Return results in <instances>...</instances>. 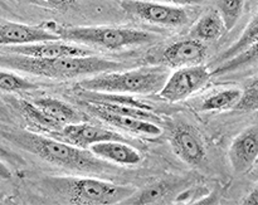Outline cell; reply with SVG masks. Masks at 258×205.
I'll return each instance as SVG.
<instances>
[{
  "label": "cell",
  "mask_w": 258,
  "mask_h": 205,
  "mask_svg": "<svg viewBox=\"0 0 258 205\" xmlns=\"http://www.w3.org/2000/svg\"><path fill=\"white\" fill-rule=\"evenodd\" d=\"M0 139L9 141L17 148L47 163L77 173L102 175L115 170L112 164L97 158L87 149L77 148L66 141L45 138L29 131L0 126Z\"/></svg>",
  "instance_id": "6da1fadb"
},
{
  "label": "cell",
  "mask_w": 258,
  "mask_h": 205,
  "mask_svg": "<svg viewBox=\"0 0 258 205\" xmlns=\"http://www.w3.org/2000/svg\"><path fill=\"white\" fill-rule=\"evenodd\" d=\"M0 67L52 80H71L112 71H122L126 65L116 60L95 57L93 54L86 57L34 58L4 52L0 53Z\"/></svg>",
  "instance_id": "7a4b0ae2"
},
{
  "label": "cell",
  "mask_w": 258,
  "mask_h": 205,
  "mask_svg": "<svg viewBox=\"0 0 258 205\" xmlns=\"http://www.w3.org/2000/svg\"><path fill=\"white\" fill-rule=\"evenodd\" d=\"M169 77L165 67H143L131 71H112L85 78L76 88L92 92L151 95L163 88Z\"/></svg>",
  "instance_id": "3957f363"
},
{
  "label": "cell",
  "mask_w": 258,
  "mask_h": 205,
  "mask_svg": "<svg viewBox=\"0 0 258 205\" xmlns=\"http://www.w3.org/2000/svg\"><path fill=\"white\" fill-rule=\"evenodd\" d=\"M43 181L48 190L72 204H121V201L125 200L135 191L133 186L117 185L110 181L92 178L53 176Z\"/></svg>",
  "instance_id": "277c9868"
},
{
  "label": "cell",
  "mask_w": 258,
  "mask_h": 205,
  "mask_svg": "<svg viewBox=\"0 0 258 205\" xmlns=\"http://www.w3.org/2000/svg\"><path fill=\"white\" fill-rule=\"evenodd\" d=\"M50 32L55 33L62 40L71 43L96 45L105 49L117 50L126 47L149 44L155 42L156 35L145 30L115 27H58L48 24Z\"/></svg>",
  "instance_id": "5b68a950"
},
{
  "label": "cell",
  "mask_w": 258,
  "mask_h": 205,
  "mask_svg": "<svg viewBox=\"0 0 258 205\" xmlns=\"http://www.w3.org/2000/svg\"><path fill=\"white\" fill-rule=\"evenodd\" d=\"M211 77V72L206 65L198 64L179 68L169 76L163 88L159 91V95L168 102H180L202 90Z\"/></svg>",
  "instance_id": "8992f818"
},
{
  "label": "cell",
  "mask_w": 258,
  "mask_h": 205,
  "mask_svg": "<svg viewBox=\"0 0 258 205\" xmlns=\"http://www.w3.org/2000/svg\"><path fill=\"white\" fill-rule=\"evenodd\" d=\"M121 7L130 14L149 23L165 27H179L188 22V14L184 9L159 3L125 0Z\"/></svg>",
  "instance_id": "52a82bcc"
},
{
  "label": "cell",
  "mask_w": 258,
  "mask_h": 205,
  "mask_svg": "<svg viewBox=\"0 0 258 205\" xmlns=\"http://www.w3.org/2000/svg\"><path fill=\"white\" fill-rule=\"evenodd\" d=\"M4 52L14 54L28 55L34 58H60V57H86L92 55V50L66 40H45V42L30 43V44L4 47Z\"/></svg>",
  "instance_id": "ba28073f"
},
{
  "label": "cell",
  "mask_w": 258,
  "mask_h": 205,
  "mask_svg": "<svg viewBox=\"0 0 258 205\" xmlns=\"http://www.w3.org/2000/svg\"><path fill=\"white\" fill-rule=\"evenodd\" d=\"M229 161L237 174H244L254 165L258 158L257 123L244 128L232 141L228 151Z\"/></svg>",
  "instance_id": "9c48e42d"
},
{
  "label": "cell",
  "mask_w": 258,
  "mask_h": 205,
  "mask_svg": "<svg viewBox=\"0 0 258 205\" xmlns=\"http://www.w3.org/2000/svg\"><path fill=\"white\" fill-rule=\"evenodd\" d=\"M59 135L63 141L81 149H90V146L97 143H102V141H127L121 133L106 130V128L92 125L90 122H85V121L64 125L59 131Z\"/></svg>",
  "instance_id": "30bf717a"
},
{
  "label": "cell",
  "mask_w": 258,
  "mask_h": 205,
  "mask_svg": "<svg viewBox=\"0 0 258 205\" xmlns=\"http://www.w3.org/2000/svg\"><path fill=\"white\" fill-rule=\"evenodd\" d=\"M169 141L174 153L189 165H199L206 158L203 140L196 128L190 126L180 125L174 128Z\"/></svg>",
  "instance_id": "8fae6325"
},
{
  "label": "cell",
  "mask_w": 258,
  "mask_h": 205,
  "mask_svg": "<svg viewBox=\"0 0 258 205\" xmlns=\"http://www.w3.org/2000/svg\"><path fill=\"white\" fill-rule=\"evenodd\" d=\"M58 39L60 38L47 28L33 27L20 23H0V47L3 48Z\"/></svg>",
  "instance_id": "7c38bea8"
},
{
  "label": "cell",
  "mask_w": 258,
  "mask_h": 205,
  "mask_svg": "<svg viewBox=\"0 0 258 205\" xmlns=\"http://www.w3.org/2000/svg\"><path fill=\"white\" fill-rule=\"evenodd\" d=\"M207 55V47L203 42L191 39L179 40L165 48L163 59L170 67L183 68L201 64Z\"/></svg>",
  "instance_id": "4fadbf2b"
},
{
  "label": "cell",
  "mask_w": 258,
  "mask_h": 205,
  "mask_svg": "<svg viewBox=\"0 0 258 205\" xmlns=\"http://www.w3.org/2000/svg\"><path fill=\"white\" fill-rule=\"evenodd\" d=\"M82 103L86 106L87 111H90L92 115H95L100 120L105 121L108 125H112L113 127L121 128V130L136 133V135L145 136H159L163 132V130L156 123L150 122V121L139 120V118L128 117V116L107 112V111L101 110V108L96 107L95 105H92L90 102H86V101H82Z\"/></svg>",
  "instance_id": "5bb4252c"
},
{
  "label": "cell",
  "mask_w": 258,
  "mask_h": 205,
  "mask_svg": "<svg viewBox=\"0 0 258 205\" xmlns=\"http://www.w3.org/2000/svg\"><path fill=\"white\" fill-rule=\"evenodd\" d=\"M88 150L97 158L118 165H138L143 160L140 153L126 141H102L90 146Z\"/></svg>",
  "instance_id": "9a60e30c"
},
{
  "label": "cell",
  "mask_w": 258,
  "mask_h": 205,
  "mask_svg": "<svg viewBox=\"0 0 258 205\" xmlns=\"http://www.w3.org/2000/svg\"><path fill=\"white\" fill-rule=\"evenodd\" d=\"M174 185L168 181H158L148 185L140 191H134L128 198L121 201L125 205H155L170 203Z\"/></svg>",
  "instance_id": "2e32d148"
},
{
  "label": "cell",
  "mask_w": 258,
  "mask_h": 205,
  "mask_svg": "<svg viewBox=\"0 0 258 205\" xmlns=\"http://www.w3.org/2000/svg\"><path fill=\"white\" fill-rule=\"evenodd\" d=\"M32 102L62 126L83 121V115L78 113L72 106L63 102V101L57 100V98L39 97L35 98Z\"/></svg>",
  "instance_id": "e0dca14e"
},
{
  "label": "cell",
  "mask_w": 258,
  "mask_h": 205,
  "mask_svg": "<svg viewBox=\"0 0 258 205\" xmlns=\"http://www.w3.org/2000/svg\"><path fill=\"white\" fill-rule=\"evenodd\" d=\"M224 25L217 10H209L191 28V37L201 42H212L223 34Z\"/></svg>",
  "instance_id": "ac0fdd59"
},
{
  "label": "cell",
  "mask_w": 258,
  "mask_h": 205,
  "mask_svg": "<svg viewBox=\"0 0 258 205\" xmlns=\"http://www.w3.org/2000/svg\"><path fill=\"white\" fill-rule=\"evenodd\" d=\"M257 15H254L249 23L247 24L246 29L243 30L241 37L238 38L236 43L233 45L228 48V49L224 50V53H222L218 58H217V62L222 63L224 60L229 59V58L234 57V55L239 54V53L244 52V50L248 49L249 47H252L253 44L257 43V38H258V22H257Z\"/></svg>",
  "instance_id": "d6986e66"
},
{
  "label": "cell",
  "mask_w": 258,
  "mask_h": 205,
  "mask_svg": "<svg viewBox=\"0 0 258 205\" xmlns=\"http://www.w3.org/2000/svg\"><path fill=\"white\" fill-rule=\"evenodd\" d=\"M18 108H19L20 113H22L29 122H32L33 125L37 126V127L44 128V130H50L53 131V132H59L63 128V126L60 125V123H58L57 121L50 118L47 113L43 112V111L40 110V108H38L33 102L20 100L19 102H18Z\"/></svg>",
  "instance_id": "ffe728a7"
},
{
  "label": "cell",
  "mask_w": 258,
  "mask_h": 205,
  "mask_svg": "<svg viewBox=\"0 0 258 205\" xmlns=\"http://www.w3.org/2000/svg\"><path fill=\"white\" fill-rule=\"evenodd\" d=\"M241 90L231 88V90H224L221 92H217L207 97L202 103V111H226L234 108L236 103L238 102Z\"/></svg>",
  "instance_id": "44dd1931"
},
{
  "label": "cell",
  "mask_w": 258,
  "mask_h": 205,
  "mask_svg": "<svg viewBox=\"0 0 258 205\" xmlns=\"http://www.w3.org/2000/svg\"><path fill=\"white\" fill-rule=\"evenodd\" d=\"M87 102V101H86ZM95 105L96 107L101 108L107 112L117 113V115L128 116V117L139 118V120H145L150 121V122L159 123L161 122V118L158 115L154 113V111L143 110L139 107H131V106H122V105H113V103H105V102H90Z\"/></svg>",
  "instance_id": "7402d4cb"
},
{
  "label": "cell",
  "mask_w": 258,
  "mask_h": 205,
  "mask_svg": "<svg viewBox=\"0 0 258 205\" xmlns=\"http://www.w3.org/2000/svg\"><path fill=\"white\" fill-rule=\"evenodd\" d=\"M257 53H258V48L256 43V44L249 47L248 49L244 50V52L239 53V54L234 55V57L229 58V59L224 60V62L219 63V64L217 65L216 70H214L213 72H211V75L212 76L223 75V73L232 72V71L238 70V68L243 67V65L249 64V63L254 62V60L257 59Z\"/></svg>",
  "instance_id": "603a6c76"
},
{
  "label": "cell",
  "mask_w": 258,
  "mask_h": 205,
  "mask_svg": "<svg viewBox=\"0 0 258 205\" xmlns=\"http://www.w3.org/2000/svg\"><path fill=\"white\" fill-rule=\"evenodd\" d=\"M243 4L244 0H217V12L221 15L227 32L237 24L242 14Z\"/></svg>",
  "instance_id": "cb8c5ba5"
},
{
  "label": "cell",
  "mask_w": 258,
  "mask_h": 205,
  "mask_svg": "<svg viewBox=\"0 0 258 205\" xmlns=\"http://www.w3.org/2000/svg\"><path fill=\"white\" fill-rule=\"evenodd\" d=\"M37 86L14 72L0 70V91L3 92H27Z\"/></svg>",
  "instance_id": "d4e9b609"
},
{
  "label": "cell",
  "mask_w": 258,
  "mask_h": 205,
  "mask_svg": "<svg viewBox=\"0 0 258 205\" xmlns=\"http://www.w3.org/2000/svg\"><path fill=\"white\" fill-rule=\"evenodd\" d=\"M258 107V83L257 78H254L243 92H241L238 102L236 103L234 108L242 112H252L256 111Z\"/></svg>",
  "instance_id": "484cf974"
},
{
  "label": "cell",
  "mask_w": 258,
  "mask_h": 205,
  "mask_svg": "<svg viewBox=\"0 0 258 205\" xmlns=\"http://www.w3.org/2000/svg\"><path fill=\"white\" fill-rule=\"evenodd\" d=\"M0 159H2L3 161H8V163L14 164V165L20 164L23 161L22 159L17 155V154L12 153V151H8L7 149L3 148L2 145H0Z\"/></svg>",
  "instance_id": "4316f807"
},
{
  "label": "cell",
  "mask_w": 258,
  "mask_h": 205,
  "mask_svg": "<svg viewBox=\"0 0 258 205\" xmlns=\"http://www.w3.org/2000/svg\"><path fill=\"white\" fill-rule=\"evenodd\" d=\"M258 203V190L257 186H254V189H252L248 193V195L244 196L242 204L244 205H256Z\"/></svg>",
  "instance_id": "83f0119b"
},
{
  "label": "cell",
  "mask_w": 258,
  "mask_h": 205,
  "mask_svg": "<svg viewBox=\"0 0 258 205\" xmlns=\"http://www.w3.org/2000/svg\"><path fill=\"white\" fill-rule=\"evenodd\" d=\"M48 4H50L52 7L60 8V9H66L68 7H72L76 3V0H44Z\"/></svg>",
  "instance_id": "f1b7e54d"
},
{
  "label": "cell",
  "mask_w": 258,
  "mask_h": 205,
  "mask_svg": "<svg viewBox=\"0 0 258 205\" xmlns=\"http://www.w3.org/2000/svg\"><path fill=\"white\" fill-rule=\"evenodd\" d=\"M13 178V174L10 171V169L3 163V160L0 159V180H10Z\"/></svg>",
  "instance_id": "f546056e"
},
{
  "label": "cell",
  "mask_w": 258,
  "mask_h": 205,
  "mask_svg": "<svg viewBox=\"0 0 258 205\" xmlns=\"http://www.w3.org/2000/svg\"><path fill=\"white\" fill-rule=\"evenodd\" d=\"M166 2L176 5H194L201 3V0H166Z\"/></svg>",
  "instance_id": "4dcf8cb0"
},
{
  "label": "cell",
  "mask_w": 258,
  "mask_h": 205,
  "mask_svg": "<svg viewBox=\"0 0 258 205\" xmlns=\"http://www.w3.org/2000/svg\"><path fill=\"white\" fill-rule=\"evenodd\" d=\"M0 200H5V195L4 193H2V191H0Z\"/></svg>",
  "instance_id": "1f68e13d"
},
{
  "label": "cell",
  "mask_w": 258,
  "mask_h": 205,
  "mask_svg": "<svg viewBox=\"0 0 258 205\" xmlns=\"http://www.w3.org/2000/svg\"><path fill=\"white\" fill-rule=\"evenodd\" d=\"M5 200H0V204H4Z\"/></svg>",
  "instance_id": "d6a6232c"
}]
</instances>
